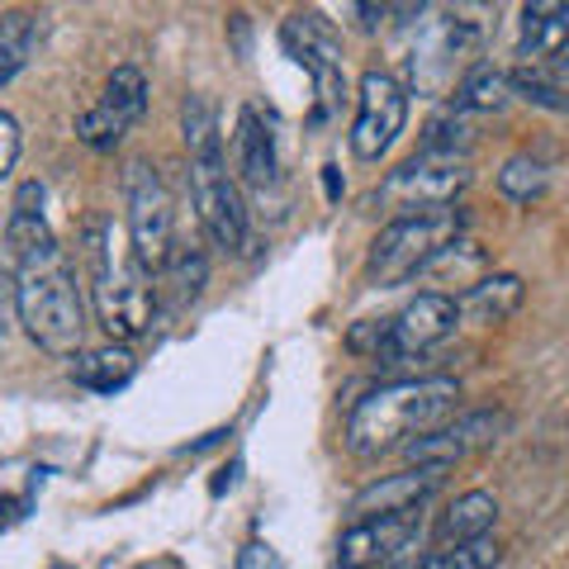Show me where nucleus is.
<instances>
[{
    "mask_svg": "<svg viewBox=\"0 0 569 569\" xmlns=\"http://www.w3.org/2000/svg\"><path fill=\"white\" fill-rule=\"evenodd\" d=\"M485 266H489L485 247H479L475 238H456V242L441 247V252L427 261L418 276L437 284L432 295H447V290H475V284L485 280Z\"/></svg>",
    "mask_w": 569,
    "mask_h": 569,
    "instance_id": "obj_16",
    "label": "nucleus"
},
{
    "mask_svg": "<svg viewBox=\"0 0 569 569\" xmlns=\"http://www.w3.org/2000/svg\"><path fill=\"white\" fill-rule=\"evenodd\" d=\"M123 200H129V242L148 271H162L176 252V213L171 190L152 162H129L123 171Z\"/></svg>",
    "mask_w": 569,
    "mask_h": 569,
    "instance_id": "obj_6",
    "label": "nucleus"
},
{
    "mask_svg": "<svg viewBox=\"0 0 569 569\" xmlns=\"http://www.w3.org/2000/svg\"><path fill=\"white\" fill-rule=\"evenodd\" d=\"M142 110H148V77H142L138 67L123 62V67L110 71L100 100L81 114L77 138L86 142V148H96V152H110V148H119V142L129 138V129L142 119Z\"/></svg>",
    "mask_w": 569,
    "mask_h": 569,
    "instance_id": "obj_9",
    "label": "nucleus"
},
{
    "mask_svg": "<svg viewBox=\"0 0 569 569\" xmlns=\"http://www.w3.org/2000/svg\"><path fill=\"white\" fill-rule=\"evenodd\" d=\"M181 133H186L190 157L219 148V110H213L209 96H186L181 100Z\"/></svg>",
    "mask_w": 569,
    "mask_h": 569,
    "instance_id": "obj_25",
    "label": "nucleus"
},
{
    "mask_svg": "<svg viewBox=\"0 0 569 569\" xmlns=\"http://www.w3.org/2000/svg\"><path fill=\"white\" fill-rule=\"evenodd\" d=\"M86 261H91V299L100 313V328L129 342L152 328L157 295H152V271L138 261L133 242L119 238L110 219L86 223Z\"/></svg>",
    "mask_w": 569,
    "mask_h": 569,
    "instance_id": "obj_3",
    "label": "nucleus"
},
{
    "mask_svg": "<svg viewBox=\"0 0 569 569\" xmlns=\"http://www.w3.org/2000/svg\"><path fill=\"white\" fill-rule=\"evenodd\" d=\"M233 171H238V181L252 186V190L276 186V138L261 123L257 110H242L238 114V129H233Z\"/></svg>",
    "mask_w": 569,
    "mask_h": 569,
    "instance_id": "obj_15",
    "label": "nucleus"
},
{
    "mask_svg": "<svg viewBox=\"0 0 569 569\" xmlns=\"http://www.w3.org/2000/svg\"><path fill=\"white\" fill-rule=\"evenodd\" d=\"M493 522H498V498L485 493V489H470V493H460L447 512H441L437 537H441V546L479 541V537H489L493 531Z\"/></svg>",
    "mask_w": 569,
    "mask_h": 569,
    "instance_id": "obj_17",
    "label": "nucleus"
},
{
    "mask_svg": "<svg viewBox=\"0 0 569 569\" xmlns=\"http://www.w3.org/2000/svg\"><path fill=\"white\" fill-rule=\"evenodd\" d=\"M242 569H276L271 546H247V550H242Z\"/></svg>",
    "mask_w": 569,
    "mask_h": 569,
    "instance_id": "obj_30",
    "label": "nucleus"
},
{
    "mask_svg": "<svg viewBox=\"0 0 569 569\" xmlns=\"http://www.w3.org/2000/svg\"><path fill=\"white\" fill-rule=\"evenodd\" d=\"M323 181H328V200H337V194H342V181H337V167H328Z\"/></svg>",
    "mask_w": 569,
    "mask_h": 569,
    "instance_id": "obj_32",
    "label": "nucleus"
},
{
    "mask_svg": "<svg viewBox=\"0 0 569 569\" xmlns=\"http://www.w3.org/2000/svg\"><path fill=\"white\" fill-rule=\"evenodd\" d=\"M347 347L356 356H376V361H389L395 356V328H389V318H370V323H356L347 332Z\"/></svg>",
    "mask_w": 569,
    "mask_h": 569,
    "instance_id": "obj_28",
    "label": "nucleus"
},
{
    "mask_svg": "<svg viewBox=\"0 0 569 569\" xmlns=\"http://www.w3.org/2000/svg\"><path fill=\"white\" fill-rule=\"evenodd\" d=\"M518 52H522V62L569 52V6H527Z\"/></svg>",
    "mask_w": 569,
    "mask_h": 569,
    "instance_id": "obj_18",
    "label": "nucleus"
},
{
    "mask_svg": "<svg viewBox=\"0 0 569 569\" xmlns=\"http://www.w3.org/2000/svg\"><path fill=\"white\" fill-rule=\"evenodd\" d=\"M456 399H460V385L451 376L380 385L351 408L347 447H351V456H385L395 447H408L413 437L441 427V418L456 408Z\"/></svg>",
    "mask_w": 569,
    "mask_h": 569,
    "instance_id": "obj_2",
    "label": "nucleus"
},
{
    "mask_svg": "<svg viewBox=\"0 0 569 569\" xmlns=\"http://www.w3.org/2000/svg\"><path fill=\"white\" fill-rule=\"evenodd\" d=\"M508 81H512V96L541 104V110H569V96H565V86L556 81V71H546L537 62H522L518 71H508Z\"/></svg>",
    "mask_w": 569,
    "mask_h": 569,
    "instance_id": "obj_26",
    "label": "nucleus"
},
{
    "mask_svg": "<svg viewBox=\"0 0 569 569\" xmlns=\"http://www.w3.org/2000/svg\"><path fill=\"white\" fill-rule=\"evenodd\" d=\"M441 479H447V466H408L399 475H385L376 485H366L361 493L351 498V522L366 518H399V512H418V503H427Z\"/></svg>",
    "mask_w": 569,
    "mask_h": 569,
    "instance_id": "obj_12",
    "label": "nucleus"
},
{
    "mask_svg": "<svg viewBox=\"0 0 569 569\" xmlns=\"http://www.w3.org/2000/svg\"><path fill=\"white\" fill-rule=\"evenodd\" d=\"M48 569H71V565H48Z\"/></svg>",
    "mask_w": 569,
    "mask_h": 569,
    "instance_id": "obj_33",
    "label": "nucleus"
},
{
    "mask_svg": "<svg viewBox=\"0 0 569 569\" xmlns=\"http://www.w3.org/2000/svg\"><path fill=\"white\" fill-rule=\"evenodd\" d=\"M498 190H503L508 200H518V204H531L546 190V167L537 162V157H527V152L508 157L503 171H498Z\"/></svg>",
    "mask_w": 569,
    "mask_h": 569,
    "instance_id": "obj_27",
    "label": "nucleus"
},
{
    "mask_svg": "<svg viewBox=\"0 0 569 569\" xmlns=\"http://www.w3.org/2000/svg\"><path fill=\"white\" fill-rule=\"evenodd\" d=\"M498 560H503V546L493 537H479V541H456L432 550L427 560H418V569H493Z\"/></svg>",
    "mask_w": 569,
    "mask_h": 569,
    "instance_id": "obj_24",
    "label": "nucleus"
},
{
    "mask_svg": "<svg viewBox=\"0 0 569 569\" xmlns=\"http://www.w3.org/2000/svg\"><path fill=\"white\" fill-rule=\"evenodd\" d=\"M418 541V518L399 512V518H366L351 522L337 537V565L342 569H395L399 560L413 556Z\"/></svg>",
    "mask_w": 569,
    "mask_h": 569,
    "instance_id": "obj_10",
    "label": "nucleus"
},
{
    "mask_svg": "<svg viewBox=\"0 0 569 569\" xmlns=\"http://www.w3.org/2000/svg\"><path fill=\"white\" fill-rule=\"evenodd\" d=\"M522 295H527L522 276L493 271V276L479 280L475 290H466V295L456 299L460 323H475V328H498V323H508V318L522 309Z\"/></svg>",
    "mask_w": 569,
    "mask_h": 569,
    "instance_id": "obj_14",
    "label": "nucleus"
},
{
    "mask_svg": "<svg viewBox=\"0 0 569 569\" xmlns=\"http://www.w3.org/2000/svg\"><path fill=\"white\" fill-rule=\"evenodd\" d=\"M508 100H512V81H508V71L493 62H475L456 86V104L466 114H498Z\"/></svg>",
    "mask_w": 569,
    "mask_h": 569,
    "instance_id": "obj_20",
    "label": "nucleus"
},
{
    "mask_svg": "<svg viewBox=\"0 0 569 569\" xmlns=\"http://www.w3.org/2000/svg\"><path fill=\"white\" fill-rule=\"evenodd\" d=\"M470 138H475V123H470V114L460 110V104H451V110H441L432 123H427L422 152H437V157H466Z\"/></svg>",
    "mask_w": 569,
    "mask_h": 569,
    "instance_id": "obj_23",
    "label": "nucleus"
},
{
    "mask_svg": "<svg viewBox=\"0 0 569 569\" xmlns=\"http://www.w3.org/2000/svg\"><path fill=\"white\" fill-rule=\"evenodd\" d=\"M456 323H460L456 299L422 290L418 299H408V305L389 318V328H395V356H389V361H399V356H418L427 347L447 342V337L456 332Z\"/></svg>",
    "mask_w": 569,
    "mask_h": 569,
    "instance_id": "obj_13",
    "label": "nucleus"
},
{
    "mask_svg": "<svg viewBox=\"0 0 569 569\" xmlns=\"http://www.w3.org/2000/svg\"><path fill=\"white\" fill-rule=\"evenodd\" d=\"M162 271H167V284H171L176 305H190V299H200L204 284H209V261H204L200 247H176Z\"/></svg>",
    "mask_w": 569,
    "mask_h": 569,
    "instance_id": "obj_22",
    "label": "nucleus"
},
{
    "mask_svg": "<svg viewBox=\"0 0 569 569\" xmlns=\"http://www.w3.org/2000/svg\"><path fill=\"white\" fill-rule=\"evenodd\" d=\"M408 123V91L389 71H366L356 86V123H351V152L361 162H380L395 148Z\"/></svg>",
    "mask_w": 569,
    "mask_h": 569,
    "instance_id": "obj_8",
    "label": "nucleus"
},
{
    "mask_svg": "<svg viewBox=\"0 0 569 569\" xmlns=\"http://www.w3.org/2000/svg\"><path fill=\"white\" fill-rule=\"evenodd\" d=\"M456 238H466V213L451 209V204L418 213V219H395L376 242H370L366 271L376 284H403Z\"/></svg>",
    "mask_w": 569,
    "mask_h": 569,
    "instance_id": "obj_4",
    "label": "nucleus"
},
{
    "mask_svg": "<svg viewBox=\"0 0 569 569\" xmlns=\"http://www.w3.org/2000/svg\"><path fill=\"white\" fill-rule=\"evenodd\" d=\"M550 71H556V81L565 86V96H569V52H560V58H556V67H550Z\"/></svg>",
    "mask_w": 569,
    "mask_h": 569,
    "instance_id": "obj_31",
    "label": "nucleus"
},
{
    "mask_svg": "<svg viewBox=\"0 0 569 569\" xmlns=\"http://www.w3.org/2000/svg\"><path fill=\"white\" fill-rule=\"evenodd\" d=\"M138 361L123 347H100V351H81L77 361H71V380L81 389H91V395H114L133 380Z\"/></svg>",
    "mask_w": 569,
    "mask_h": 569,
    "instance_id": "obj_19",
    "label": "nucleus"
},
{
    "mask_svg": "<svg viewBox=\"0 0 569 569\" xmlns=\"http://www.w3.org/2000/svg\"><path fill=\"white\" fill-rule=\"evenodd\" d=\"M190 204L200 213L213 247H223V252H247V204H242L238 176L228 171L223 148L190 157Z\"/></svg>",
    "mask_w": 569,
    "mask_h": 569,
    "instance_id": "obj_7",
    "label": "nucleus"
},
{
    "mask_svg": "<svg viewBox=\"0 0 569 569\" xmlns=\"http://www.w3.org/2000/svg\"><path fill=\"white\" fill-rule=\"evenodd\" d=\"M43 29L29 10H6L0 14V86H10L29 67L33 48H39Z\"/></svg>",
    "mask_w": 569,
    "mask_h": 569,
    "instance_id": "obj_21",
    "label": "nucleus"
},
{
    "mask_svg": "<svg viewBox=\"0 0 569 569\" xmlns=\"http://www.w3.org/2000/svg\"><path fill=\"white\" fill-rule=\"evenodd\" d=\"M14 162H20V123H14V114L0 110V181L14 171Z\"/></svg>",
    "mask_w": 569,
    "mask_h": 569,
    "instance_id": "obj_29",
    "label": "nucleus"
},
{
    "mask_svg": "<svg viewBox=\"0 0 569 569\" xmlns=\"http://www.w3.org/2000/svg\"><path fill=\"white\" fill-rule=\"evenodd\" d=\"M14 309L24 332L48 356H77L86 337V305L81 284L67 252L52 242H39L29 252H14Z\"/></svg>",
    "mask_w": 569,
    "mask_h": 569,
    "instance_id": "obj_1",
    "label": "nucleus"
},
{
    "mask_svg": "<svg viewBox=\"0 0 569 569\" xmlns=\"http://www.w3.org/2000/svg\"><path fill=\"white\" fill-rule=\"evenodd\" d=\"M466 186H470L466 157L418 152V157H408L399 171H389V181L376 190V209L395 213V219H418V213L456 204V194Z\"/></svg>",
    "mask_w": 569,
    "mask_h": 569,
    "instance_id": "obj_5",
    "label": "nucleus"
},
{
    "mask_svg": "<svg viewBox=\"0 0 569 569\" xmlns=\"http://www.w3.org/2000/svg\"><path fill=\"white\" fill-rule=\"evenodd\" d=\"M508 427L503 413H466V418H456L447 427H432V432H422L413 437L403 447L408 456V466H456V460H466L470 451H485L498 441V432Z\"/></svg>",
    "mask_w": 569,
    "mask_h": 569,
    "instance_id": "obj_11",
    "label": "nucleus"
}]
</instances>
